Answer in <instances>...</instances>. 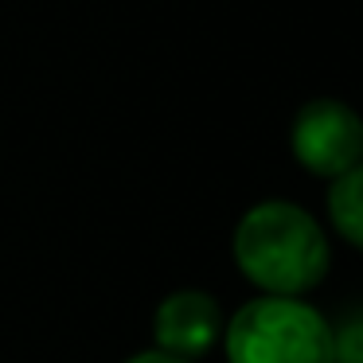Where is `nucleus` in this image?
<instances>
[{
    "instance_id": "f257e3e1",
    "label": "nucleus",
    "mask_w": 363,
    "mask_h": 363,
    "mask_svg": "<svg viewBox=\"0 0 363 363\" xmlns=\"http://www.w3.org/2000/svg\"><path fill=\"white\" fill-rule=\"evenodd\" d=\"M235 262L266 297H301L328 274V238L305 207L289 199L254 203L235 227Z\"/></svg>"
},
{
    "instance_id": "f03ea898",
    "label": "nucleus",
    "mask_w": 363,
    "mask_h": 363,
    "mask_svg": "<svg viewBox=\"0 0 363 363\" xmlns=\"http://www.w3.org/2000/svg\"><path fill=\"white\" fill-rule=\"evenodd\" d=\"M230 363H332V324L301 297H254L223 328Z\"/></svg>"
},
{
    "instance_id": "7ed1b4c3",
    "label": "nucleus",
    "mask_w": 363,
    "mask_h": 363,
    "mask_svg": "<svg viewBox=\"0 0 363 363\" xmlns=\"http://www.w3.org/2000/svg\"><path fill=\"white\" fill-rule=\"evenodd\" d=\"M289 149L305 172L336 180L363 160V118L336 98H313L293 118Z\"/></svg>"
},
{
    "instance_id": "20e7f679",
    "label": "nucleus",
    "mask_w": 363,
    "mask_h": 363,
    "mask_svg": "<svg viewBox=\"0 0 363 363\" xmlns=\"http://www.w3.org/2000/svg\"><path fill=\"white\" fill-rule=\"evenodd\" d=\"M223 308L207 289H176L152 313V347L180 359H203L223 344Z\"/></svg>"
},
{
    "instance_id": "39448f33",
    "label": "nucleus",
    "mask_w": 363,
    "mask_h": 363,
    "mask_svg": "<svg viewBox=\"0 0 363 363\" xmlns=\"http://www.w3.org/2000/svg\"><path fill=\"white\" fill-rule=\"evenodd\" d=\"M328 219L340 238L363 250V160L336 176L328 188Z\"/></svg>"
},
{
    "instance_id": "423d86ee",
    "label": "nucleus",
    "mask_w": 363,
    "mask_h": 363,
    "mask_svg": "<svg viewBox=\"0 0 363 363\" xmlns=\"http://www.w3.org/2000/svg\"><path fill=\"white\" fill-rule=\"evenodd\" d=\"M332 363H363V305L332 324Z\"/></svg>"
},
{
    "instance_id": "0eeeda50",
    "label": "nucleus",
    "mask_w": 363,
    "mask_h": 363,
    "mask_svg": "<svg viewBox=\"0 0 363 363\" xmlns=\"http://www.w3.org/2000/svg\"><path fill=\"white\" fill-rule=\"evenodd\" d=\"M125 363H191V359H180V355H168V352H160V347H149V352L129 355Z\"/></svg>"
}]
</instances>
